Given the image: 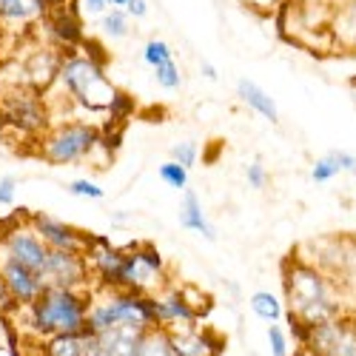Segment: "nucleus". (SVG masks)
Listing matches in <instances>:
<instances>
[{"label": "nucleus", "instance_id": "obj_38", "mask_svg": "<svg viewBox=\"0 0 356 356\" xmlns=\"http://www.w3.org/2000/svg\"><path fill=\"white\" fill-rule=\"evenodd\" d=\"M77 3H80V12L92 15V17H100L111 9V0H77Z\"/></svg>", "mask_w": 356, "mask_h": 356}, {"label": "nucleus", "instance_id": "obj_12", "mask_svg": "<svg viewBox=\"0 0 356 356\" xmlns=\"http://www.w3.org/2000/svg\"><path fill=\"white\" fill-rule=\"evenodd\" d=\"M154 305H157V328L165 331L191 328V325H200V319L205 316L191 300V288H177L174 282L165 285L160 293H154Z\"/></svg>", "mask_w": 356, "mask_h": 356}, {"label": "nucleus", "instance_id": "obj_21", "mask_svg": "<svg viewBox=\"0 0 356 356\" xmlns=\"http://www.w3.org/2000/svg\"><path fill=\"white\" fill-rule=\"evenodd\" d=\"M180 222H183V228L200 234L202 240H209V243L217 240V231H214L211 220L205 217V209H202L197 191H188L186 188V197H183V205H180Z\"/></svg>", "mask_w": 356, "mask_h": 356}, {"label": "nucleus", "instance_id": "obj_28", "mask_svg": "<svg viewBox=\"0 0 356 356\" xmlns=\"http://www.w3.org/2000/svg\"><path fill=\"white\" fill-rule=\"evenodd\" d=\"M168 60H174V54H171V46H168L165 40L152 38V40L143 46V63H145V66L157 69V66H163V63H168Z\"/></svg>", "mask_w": 356, "mask_h": 356}, {"label": "nucleus", "instance_id": "obj_17", "mask_svg": "<svg viewBox=\"0 0 356 356\" xmlns=\"http://www.w3.org/2000/svg\"><path fill=\"white\" fill-rule=\"evenodd\" d=\"M0 277L6 280V285H9L12 293L17 296L20 308L32 305L38 296L49 288L46 274L32 271V268H26V265H20V262H15V259H6V257H0Z\"/></svg>", "mask_w": 356, "mask_h": 356}, {"label": "nucleus", "instance_id": "obj_44", "mask_svg": "<svg viewBox=\"0 0 356 356\" xmlns=\"http://www.w3.org/2000/svg\"><path fill=\"white\" fill-rule=\"evenodd\" d=\"M111 6H117V9H126V6H129V0H111Z\"/></svg>", "mask_w": 356, "mask_h": 356}, {"label": "nucleus", "instance_id": "obj_35", "mask_svg": "<svg viewBox=\"0 0 356 356\" xmlns=\"http://www.w3.org/2000/svg\"><path fill=\"white\" fill-rule=\"evenodd\" d=\"M69 191L74 197H83V200H103L106 197V191L92 180H74V183H69Z\"/></svg>", "mask_w": 356, "mask_h": 356}, {"label": "nucleus", "instance_id": "obj_4", "mask_svg": "<svg viewBox=\"0 0 356 356\" xmlns=\"http://www.w3.org/2000/svg\"><path fill=\"white\" fill-rule=\"evenodd\" d=\"M108 328H157L154 293H137L129 288L95 291L92 308L86 316V334H103Z\"/></svg>", "mask_w": 356, "mask_h": 356}, {"label": "nucleus", "instance_id": "obj_46", "mask_svg": "<svg viewBox=\"0 0 356 356\" xmlns=\"http://www.w3.org/2000/svg\"><path fill=\"white\" fill-rule=\"evenodd\" d=\"M302 356H308V353H302Z\"/></svg>", "mask_w": 356, "mask_h": 356}, {"label": "nucleus", "instance_id": "obj_11", "mask_svg": "<svg viewBox=\"0 0 356 356\" xmlns=\"http://www.w3.org/2000/svg\"><path fill=\"white\" fill-rule=\"evenodd\" d=\"M88 268H92V280L95 288H120L123 282V262H126V248L111 245L106 236L88 234L86 248H83Z\"/></svg>", "mask_w": 356, "mask_h": 356}, {"label": "nucleus", "instance_id": "obj_19", "mask_svg": "<svg viewBox=\"0 0 356 356\" xmlns=\"http://www.w3.org/2000/svg\"><path fill=\"white\" fill-rule=\"evenodd\" d=\"M171 342L180 356H220L222 353V339L202 328V325H191V328H180V331H168Z\"/></svg>", "mask_w": 356, "mask_h": 356}, {"label": "nucleus", "instance_id": "obj_6", "mask_svg": "<svg viewBox=\"0 0 356 356\" xmlns=\"http://www.w3.org/2000/svg\"><path fill=\"white\" fill-rule=\"evenodd\" d=\"M46 92L26 86H12L6 88V95H0V111L6 117V129H15L26 140H38L54 126L51 123V108L43 97Z\"/></svg>", "mask_w": 356, "mask_h": 356}, {"label": "nucleus", "instance_id": "obj_18", "mask_svg": "<svg viewBox=\"0 0 356 356\" xmlns=\"http://www.w3.org/2000/svg\"><path fill=\"white\" fill-rule=\"evenodd\" d=\"M49 6L43 0H0V26L9 32H29L46 20Z\"/></svg>", "mask_w": 356, "mask_h": 356}, {"label": "nucleus", "instance_id": "obj_9", "mask_svg": "<svg viewBox=\"0 0 356 356\" xmlns=\"http://www.w3.org/2000/svg\"><path fill=\"white\" fill-rule=\"evenodd\" d=\"M165 285H171V277L165 274L163 254L152 243L126 245L120 288H129V291H137V293H160Z\"/></svg>", "mask_w": 356, "mask_h": 356}, {"label": "nucleus", "instance_id": "obj_16", "mask_svg": "<svg viewBox=\"0 0 356 356\" xmlns=\"http://www.w3.org/2000/svg\"><path fill=\"white\" fill-rule=\"evenodd\" d=\"M26 220L38 231L40 240L54 251H83L86 248L88 234L72 222H63L51 214H26Z\"/></svg>", "mask_w": 356, "mask_h": 356}, {"label": "nucleus", "instance_id": "obj_14", "mask_svg": "<svg viewBox=\"0 0 356 356\" xmlns=\"http://www.w3.org/2000/svg\"><path fill=\"white\" fill-rule=\"evenodd\" d=\"M40 26L46 32V40L60 51L80 49V43L86 40V23H83V12L77 0H72L69 6H60V9H49Z\"/></svg>", "mask_w": 356, "mask_h": 356}, {"label": "nucleus", "instance_id": "obj_8", "mask_svg": "<svg viewBox=\"0 0 356 356\" xmlns=\"http://www.w3.org/2000/svg\"><path fill=\"white\" fill-rule=\"evenodd\" d=\"M308 248H314L308 262H314L331 280H337L345 300L353 296L356 293V240H348V236H322V240L308 243Z\"/></svg>", "mask_w": 356, "mask_h": 356}, {"label": "nucleus", "instance_id": "obj_37", "mask_svg": "<svg viewBox=\"0 0 356 356\" xmlns=\"http://www.w3.org/2000/svg\"><path fill=\"white\" fill-rule=\"evenodd\" d=\"M114 120H126V117H131L134 114V100L129 97V95H123L120 92V97L114 100V106H111V111H108Z\"/></svg>", "mask_w": 356, "mask_h": 356}, {"label": "nucleus", "instance_id": "obj_27", "mask_svg": "<svg viewBox=\"0 0 356 356\" xmlns=\"http://www.w3.org/2000/svg\"><path fill=\"white\" fill-rule=\"evenodd\" d=\"M157 174H160V180H163L168 188H174V191H186V188H188V168L180 165L177 160H165V163L157 168Z\"/></svg>", "mask_w": 356, "mask_h": 356}, {"label": "nucleus", "instance_id": "obj_36", "mask_svg": "<svg viewBox=\"0 0 356 356\" xmlns=\"http://www.w3.org/2000/svg\"><path fill=\"white\" fill-rule=\"evenodd\" d=\"M17 177H3V180H0V205H3V209H12L15 205V197H17Z\"/></svg>", "mask_w": 356, "mask_h": 356}, {"label": "nucleus", "instance_id": "obj_40", "mask_svg": "<svg viewBox=\"0 0 356 356\" xmlns=\"http://www.w3.org/2000/svg\"><path fill=\"white\" fill-rule=\"evenodd\" d=\"M126 15H129L131 20H143V17L148 15V0H129Z\"/></svg>", "mask_w": 356, "mask_h": 356}, {"label": "nucleus", "instance_id": "obj_5", "mask_svg": "<svg viewBox=\"0 0 356 356\" xmlns=\"http://www.w3.org/2000/svg\"><path fill=\"white\" fill-rule=\"evenodd\" d=\"M103 143V129L88 120L54 123L38 143V154L49 165H74L88 160Z\"/></svg>", "mask_w": 356, "mask_h": 356}, {"label": "nucleus", "instance_id": "obj_1", "mask_svg": "<svg viewBox=\"0 0 356 356\" xmlns=\"http://www.w3.org/2000/svg\"><path fill=\"white\" fill-rule=\"evenodd\" d=\"M285 277L282 288L288 296V319L300 328L337 319L348 311V300L337 280H331L325 271H319L314 262H308L302 254H293L285 259Z\"/></svg>", "mask_w": 356, "mask_h": 356}, {"label": "nucleus", "instance_id": "obj_30", "mask_svg": "<svg viewBox=\"0 0 356 356\" xmlns=\"http://www.w3.org/2000/svg\"><path fill=\"white\" fill-rule=\"evenodd\" d=\"M342 171H339V165H337V160L331 157V154H325V157H319L314 165H311V180L316 183V186H325V183H331L334 177H339Z\"/></svg>", "mask_w": 356, "mask_h": 356}, {"label": "nucleus", "instance_id": "obj_31", "mask_svg": "<svg viewBox=\"0 0 356 356\" xmlns=\"http://www.w3.org/2000/svg\"><path fill=\"white\" fill-rule=\"evenodd\" d=\"M268 348H271V356H291V334L280 322H274L268 328Z\"/></svg>", "mask_w": 356, "mask_h": 356}, {"label": "nucleus", "instance_id": "obj_15", "mask_svg": "<svg viewBox=\"0 0 356 356\" xmlns=\"http://www.w3.org/2000/svg\"><path fill=\"white\" fill-rule=\"evenodd\" d=\"M60 60H63V51L46 43L38 46L32 54L20 63V74H23V86L26 88H38V92H46L57 83V74H60Z\"/></svg>", "mask_w": 356, "mask_h": 356}, {"label": "nucleus", "instance_id": "obj_20", "mask_svg": "<svg viewBox=\"0 0 356 356\" xmlns=\"http://www.w3.org/2000/svg\"><path fill=\"white\" fill-rule=\"evenodd\" d=\"M236 97H240L243 106H248L254 114H259L262 120L280 123V108H277L274 97L265 92L259 83H254V80H240V86H236Z\"/></svg>", "mask_w": 356, "mask_h": 356}, {"label": "nucleus", "instance_id": "obj_33", "mask_svg": "<svg viewBox=\"0 0 356 356\" xmlns=\"http://www.w3.org/2000/svg\"><path fill=\"white\" fill-rule=\"evenodd\" d=\"M245 180H248V186L254 191H262L265 186H268V168H265V163L259 157L245 165Z\"/></svg>", "mask_w": 356, "mask_h": 356}, {"label": "nucleus", "instance_id": "obj_29", "mask_svg": "<svg viewBox=\"0 0 356 356\" xmlns=\"http://www.w3.org/2000/svg\"><path fill=\"white\" fill-rule=\"evenodd\" d=\"M154 80H157V86L165 88V92H180L183 72H180V66H177V60H168V63L154 69Z\"/></svg>", "mask_w": 356, "mask_h": 356}, {"label": "nucleus", "instance_id": "obj_43", "mask_svg": "<svg viewBox=\"0 0 356 356\" xmlns=\"http://www.w3.org/2000/svg\"><path fill=\"white\" fill-rule=\"evenodd\" d=\"M43 3H46L49 9H60V6H69L72 0H43Z\"/></svg>", "mask_w": 356, "mask_h": 356}, {"label": "nucleus", "instance_id": "obj_3", "mask_svg": "<svg viewBox=\"0 0 356 356\" xmlns=\"http://www.w3.org/2000/svg\"><path fill=\"white\" fill-rule=\"evenodd\" d=\"M57 86L63 88V97L88 114H108L114 100L120 97V88L108 80L103 60L83 49L63 51Z\"/></svg>", "mask_w": 356, "mask_h": 356}, {"label": "nucleus", "instance_id": "obj_26", "mask_svg": "<svg viewBox=\"0 0 356 356\" xmlns=\"http://www.w3.org/2000/svg\"><path fill=\"white\" fill-rule=\"evenodd\" d=\"M137 356H180V353H177V348L171 342V334L165 328H148L143 334Z\"/></svg>", "mask_w": 356, "mask_h": 356}, {"label": "nucleus", "instance_id": "obj_32", "mask_svg": "<svg viewBox=\"0 0 356 356\" xmlns=\"http://www.w3.org/2000/svg\"><path fill=\"white\" fill-rule=\"evenodd\" d=\"M171 160H177L180 165H186L188 171L197 165V160H200V152H197V143H191V140H183V143H174L171 145Z\"/></svg>", "mask_w": 356, "mask_h": 356}, {"label": "nucleus", "instance_id": "obj_34", "mask_svg": "<svg viewBox=\"0 0 356 356\" xmlns=\"http://www.w3.org/2000/svg\"><path fill=\"white\" fill-rule=\"evenodd\" d=\"M17 314H20V302H17V296L12 293V288L6 285V280L0 277V316L12 319V316H17Z\"/></svg>", "mask_w": 356, "mask_h": 356}, {"label": "nucleus", "instance_id": "obj_24", "mask_svg": "<svg viewBox=\"0 0 356 356\" xmlns=\"http://www.w3.org/2000/svg\"><path fill=\"white\" fill-rule=\"evenodd\" d=\"M131 17L126 15V9H117L111 6L106 15L97 17V29H100V35L108 38V40H126L131 35Z\"/></svg>", "mask_w": 356, "mask_h": 356}, {"label": "nucleus", "instance_id": "obj_45", "mask_svg": "<svg viewBox=\"0 0 356 356\" xmlns=\"http://www.w3.org/2000/svg\"><path fill=\"white\" fill-rule=\"evenodd\" d=\"M3 43H6V29L0 26V51H3Z\"/></svg>", "mask_w": 356, "mask_h": 356}, {"label": "nucleus", "instance_id": "obj_25", "mask_svg": "<svg viewBox=\"0 0 356 356\" xmlns=\"http://www.w3.org/2000/svg\"><path fill=\"white\" fill-rule=\"evenodd\" d=\"M251 311H254L257 319L268 322V325H274V322H280V319L285 316L282 300H280L277 293H271V291H257V293H251Z\"/></svg>", "mask_w": 356, "mask_h": 356}, {"label": "nucleus", "instance_id": "obj_7", "mask_svg": "<svg viewBox=\"0 0 356 356\" xmlns=\"http://www.w3.org/2000/svg\"><path fill=\"white\" fill-rule=\"evenodd\" d=\"M291 331L308 356H356V316L350 314L311 325V328H300L291 322Z\"/></svg>", "mask_w": 356, "mask_h": 356}, {"label": "nucleus", "instance_id": "obj_10", "mask_svg": "<svg viewBox=\"0 0 356 356\" xmlns=\"http://www.w3.org/2000/svg\"><path fill=\"white\" fill-rule=\"evenodd\" d=\"M0 257L15 259L32 271H46L49 259V245L38 236V231L26 222H9L6 228H0Z\"/></svg>", "mask_w": 356, "mask_h": 356}, {"label": "nucleus", "instance_id": "obj_23", "mask_svg": "<svg viewBox=\"0 0 356 356\" xmlns=\"http://www.w3.org/2000/svg\"><path fill=\"white\" fill-rule=\"evenodd\" d=\"M86 331L74 334H57L43 342V356H86Z\"/></svg>", "mask_w": 356, "mask_h": 356}, {"label": "nucleus", "instance_id": "obj_2", "mask_svg": "<svg viewBox=\"0 0 356 356\" xmlns=\"http://www.w3.org/2000/svg\"><path fill=\"white\" fill-rule=\"evenodd\" d=\"M92 300H95V288L74 291V288L49 285L32 305L20 308L15 322L26 337H38V339L86 331V316L88 308H92Z\"/></svg>", "mask_w": 356, "mask_h": 356}, {"label": "nucleus", "instance_id": "obj_41", "mask_svg": "<svg viewBox=\"0 0 356 356\" xmlns=\"http://www.w3.org/2000/svg\"><path fill=\"white\" fill-rule=\"evenodd\" d=\"M248 3L254 6V9H259V12H274L282 0H248Z\"/></svg>", "mask_w": 356, "mask_h": 356}, {"label": "nucleus", "instance_id": "obj_39", "mask_svg": "<svg viewBox=\"0 0 356 356\" xmlns=\"http://www.w3.org/2000/svg\"><path fill=\"white\" fill-rule=\"evenodd\" d=\"M331 157L337 160V165H339V171L342 174H356V154H350V152H331Z\"/></svg>", "mask_w": 356, "mask_h": 356}, {"label": "nucleus", "instance_id": "obj_22", "mask_svg": "<svg viewBox=\"0 0 356 356\" xmlns=\"http://www.w3.org/2000/svg\"><path fill=\"white\" fill-rule=\"evenodd\" d=\"M331 38L342 49L356 51V0H342L331 17Z\"/></svg>", "mask_w": 356, "mask_h": 356}, {"label": "nucleus", "instance_id": "obj_42", "mask_svg": "<svg viewBox=\"0 0 356 356\" xmlns=\"http://www.w3.org/2000/svg\"><path fill=\"white\" fill-rule=\"evenodd\" d=\"M200 74H202L205 80H220V72H217L211 63H200Z\"/></svg>", "mask_w": 356, "mask_h": 356}, {"label": "nucleus", "instance_id": "obj_13", "mask_svg": "<svg viewBox=\"0 0 356 356\" xmlns=\"http://www.w3.org/2000/svg\"><path fill=\"white\" fill-rule=\"evenodd\" d=\"M43 274H46V282L57 285V288H74V291L95 288L92 268H88V259H86L83 251H54V248H49V259H46Z\"/></svg>", "mask_w": 356, "mask_h": 356}]
</instances>
